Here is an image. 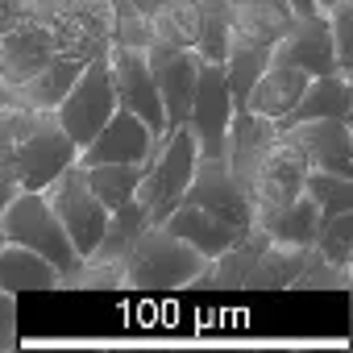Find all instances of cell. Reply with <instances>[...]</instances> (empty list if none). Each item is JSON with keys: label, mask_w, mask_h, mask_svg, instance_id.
<instances>
[{"label": "cell", "mask_w": 353, "mask_h": 353, "mask_svg": "<svg viewBox=\"0 0 353 353\" xmlns=\"http://www.w3.org/2000/svg\"><path fill=\"white\" fill-rule=\"evenodd\" d=\"M229 117H233V96H229L225 71H221V63L204 59L200 79H196V96H192V108H188V129L200 145V158H221L225 154Z\"/></svg>", "instance_id": "7c38bea8"}, {"label": "cell", "mask_w": 353, "mask_h": 353, "mask_svg": "<svg viewBox=\"0 0 353 353\" xmlns=\"http://www.w3.org/2000/svg\"><path fill=\"white\" fill-rule=\"evenodd\" d=\"M154 145H158L154 129H150L141 117L117 108V112L92 133V141L79 145L75 162H79V166H96V162H145V158L154 154Z\"/></svg>", "instance_id": "4fadbf2b"}, {"label": "cell", "mask_w": 353, "mask_h": 353, "mask_svg": "<svg viewBox=\"0 0 353 353\" xmlns=\"http://www.w3.org/2000/svg\"><path fill=\"white\" fill-rule=\"evenodd\" d=\"M312 250L336 266H353V212H336L328 221H320V233L312 241Z\"/></svg>", "instance_id": "1f68e13d"}, {"label": "cell", "mask_w": 353, "mask_h": 353, "mask_svg": "<svg viewBox=\"0 0 353 353\" xmlns=\"http://www.w3.org/2000/svg\"><path fill=\"white\" fill-rule=\"evenodd\" d=\"M204 266L208 258L192 250L183 237H174L166 225H145L125 250V287H137V291L196 287Z\"/></svg>", "instance_id": "6da1fadb"}, {"label": "cell", "mask_w": 353, "mask_h": 353, "mask_svg": "<svg viewBox=\"0 0 353 353\" xmlns=\"http://www.w3.org/2000/svg\"><path fill=\"white\" fill-rule=\"evenodd\" d=\"M162 5H170V0H129V9L133 13H141V17H150L154 9H162Z\"/></svg>", "instance_id": "8d00e7d4"}, {"label": "cell", "mask_w": 353, "mask_h": 353, "mask_svg": "<svg viewBox=\"0 0 353 353\" xmlns=\"http://www.w3.org/2000/svg\"><path fill=\"white\" fill-rule=\"evenodd\" d=\"M145 21H150V46H174V50H196L200 46L196 0H170V5L154 9Z\"/></svg>", "instance_id": "d4e9b609"}, {"label": "cell", "mask_w": 353, "mask_h": 353, "mask_svg": "<svg viewBox=\"0 0 353 353\" xmlns=\"http://www.w3.org/2000/svg\"><path fill=\"white\" fill-rule=\"evenodd\" d=\"M295 17L299 13L291 9V0H229V30H233L237 42L274 46L291 30Z\"/></svg>", "instance_id": "ac0fdd59"}, {"label": "cell", "mask_w": 353, "mask_h": 353, "mask_svg": "<svg viewBox=\"0 0 353 353\" xmlns=\"http://www.w3.org/2000/svg\"><path fill=\"white\" fill-rule=\"evenodd\" d=\"M303 179H307V162L279 137V141L262 154V162L254 166L250 183H245V188H250V200H254V212L291 204L295 196H303Z\"/></svg>", "instance_id": "5bb4252c"}, {"label": "cell", "mask_w": 353, "mask_h": 353, "mask_svg": "<svg viewBox=\"0 0 353 353\" xmlns=\"http://www.w3.org/2000/svg\"><path fill=\"white\" fill-rule=\"evenodd\" d=\"M21 13H26V5H21V0H0V30H5V26H13Z\"/></svg>", "instance_id": "d590c367"}, {"label": "cell", "mask_w": 353, "mask_h": 353, "mask_svg": "<svg viewBox=\"0 0 353 353\" xmlns=\"http://www.w3.org/2000/svg\"><path fill=\"white\" fill-rule=\"evenodd\" d=\"M254 229L266 233L274 245H291V250H312L316 233H320V208L312 204V196H295L283 208H262L254 212Z\"/></svg>", "instance_id": "d6986e66"}, {"label": "cell", "mask_w": 353, "mask_h": 353, "mask_svg": "<svg viewBox=\"0 0 353 353\" xmlns=\"http://www.w3.org/2000/svg\"><path fill=\"white\" fill-rule=\"evenodd\" d=\"M283 137L279 121L262 117V112H250V108H233L229 117V129H225V162L229 170L237 174L241 183H250L254 166L262 162V154Z\"/></svg>", "instance_id": "e0dca14e"}, {"label": "cell", "mask_w": 353, "mask_h": 353, "mask_svg": "<svg viewBox=\"0 0 353 353\" xmlns=\"http://www.w3.org/2000/svg\"><path fill=\"white\" fill-rule=\"evenodd\" d=\"M324 5H332V0H316V9H324Z\"/></svg>", "instance_id": "ab89813d"}, {"label": "cell", "mask_w": 353, "mask_h": 353, "mask_svg": "<svg viewBox=\"0 0 353 353\" xmlns=\"http://www.w3.org/2000/svg\"><path fill=\"white\" fill-rule=\"evenodd\" d=\"M112 9H117V17H125V13H133V9H129V0H112Z\"/></svg>", "instance_id": "f35d334b"}, {"label": "cell", "mask_w": 353, "mask_h": 353, "mask_svg": "<svg viewBox=\"0 0 353 353\" xmlns=\"http://www.w3.org/2000/svg\"><path fill=\"white\" fill-rule=\"evenodd\" d=\"M34 121H38V108H30L13 83H0V158L34 129Z\"/></svg>", "instance_id": "4dcf8cb0"}, {"label": "cell", "mask_w": 353, "mask_h": 353, "mask_svg": "<svg viewBox=\"0 0 353 353\" xmlns=\"http://www.w3.org/2000/svg\"><path fill=\"white\" fill-rule=\"evenodd\" d=\"M150 71H154V88L162 100V137L170 129L188 125V108L196 96V79H200V50H174V46H145Z\"/></svg>", "instance_id": "30bf717a"}, {"label": "cell", "mask_w": 353, "mask_h": 353, "mask_svg": "<svg viewBox=\"0 0 353 353\" xmlns=\"http://www.w3.org/2000/svg\"><path fill=\"white\" fill-rule=\"evenodd\" d=\"M303 196H312V204L320 208V221H328V216H336V212H353V174L307 170Z\"/></svg>", "instance_id": "f1b7e54d"}, {"label": "cell", "mask_w": 353, "mask_h": 353, "mask_svg": "<svg viewBox=\"0 0 353 353\" xmlns=\"http://www.w3.org/2000/svg\"><path fill=\"white\" fill-rule=\"evenodd\" d=\"M54 38L34 21V17H17L13 26L0 30V83H21L34 71H42L54 59Z\"/></svg>", "instance_id": "2e32d148"}, {"label": "cell", "mask_w": 353, "mask_h": 353, "mask_svg": "<svg viewBox=\"0 0 353 353\" xmlns=\"http://www.w3.org/2000/svg\"><path fill=\"white\" fill-rule=\"evenodd\" d=\"M303 83H307V75H303V71L283 67V63H270V67L258 75V83L250 88L245 108H250V112H262V117H270V121H279V125H283V121L291 117V108L299 104Z\"/></svg>", "instance_id": "ffe728a7"}, {"label": "cell", "mask_w": 353, "mask_h": 353, "mask_svg": "<svg viewBox=\"0 0 353 353\" xmlns=\"http://www.w3.org/2000/svg\"><path fill=\"white\" fill-rule=\"evenodd\" d=\"M0 245H5V237H0Z\"/></svg>", "instance_id": "60d3db41"}, {"label": "cell", "mask_w": 353, "mask_h": 353, "mask_svg": "<svg viewBox=\"0 0 353 353\" xmlns=\"http://www.w3.org/2000/svg\"><path fill=\"white\" fill-rule=\"evenodd\" d=\"M196 162H200V145H196V137H192L188 125L170 129L154 145V154L141 162V183H137L133 200L145 208L150 225H162L174 208H179V200H183V192L192 183V174H196Z\"/></svg>", "instance_id": "3957f363"}, {"label": "cell", "mask_w": 353, "mask_h": 353, "mask_svg": "<svg viewBox=\"0 0 353 353\" xmlns=\"http://www.w3.org/2000/svg\"><path fill=\"white\" fill-rule=\"evenodd\" d=\"M162 225H166L174 237H183L192 250H200L204 258H216V254H225L237 237H245V233H237L233 225H225L221 216H212V212H204V208H196V204H179Z\"/></svg>", "instance_id": "44dd1931"}, {"label": "cell", "mask_w": 353, "mask_h": 353, "mask_svg": "<svg viewBox=\"0 0 353 353\" xmlns=\"http://www.w3.org/2000/svg\"><path fill=\"white\" fill-rule=\"evenodd\" d=\"M270 67V46H258V42H229L225 59H221V71H225V83H229V96H233V108H245V96L250 88L258 83V75Z\"/></svg>", "instance_id": "484cf974"}, {"label": "cell", "mask_w": 353, "mask_h": 353, "mask_svg": "<svg viewBox=\"0 0 353 353\" xmlns=\"http://www.w3.org/2000/svg\"><path fill=\"white\" fill-rule=\"evenodd\" d=\"M283 141L307 162V170H332V174H353V137L349 121L336 117H307V121H287L279 125Z\"/></svg>", "instance_id": "8fae6325"}, {"label": "cell", "mask_w": 353, "mask_h": 353, "mask_svg": "<svg viewBox=\"0 0 353 353\" xmlns=\"http://www.w3.org/2000/svg\"><path fill=\"white\" fill-rule=\"evenodd\" d=\"M59 266L17 241H5L0 245V287L21 295V291H54L59 287Z\"/></svg>", "instance_id": "7402d4cb"}, {"label": "cell", "mask_w": 353, "mask_h": 353, "mask_svg": "<svg viewBox=\"0 0 353 353\" xmlns=\"http://www.w3.org/2000/svg\"><path fill=\"white\" fill-rule=\"evenodd\" d=\"M42 196H46V204L54 208V216H59L63 233L71 237L75 254H79V258L92 254L96 241H100V233H104V225H108V208H104V204L96 200V192L88 188L83 166L71 162L63 174H54V179L42 188Z\"/></svg>", "instance_id": "8992f818"}, {"label": "cell", "mask_w": 353, "mask_h": 353, "mask_svg": "<svg viewBox=\"0 0 353 353\" xmlns=\"http://www.w3.org/2000/svg\"><path fill=\"white\" fill-rule=\"evenodd\" d=\"M117 112V96H112V75H108V59L96 54L83 63L79 79L67 88V96L54 104V121L63 125V133L75 145H88L92 133Z\"/></svg>", "instance_id": "52a82bcc"}, {"label": "cell", "mask_w": 353, "mask_h": 353, "mask_svg": "<svg viewBox=\"0 0 353 353\" xmlns=\"http://www.w3.org/2000/svg\"><path fill=\"white\" fill-rule=\"evenodd\" d=\"M83 179L96 192V200L112 212V208H121L137 196L141 162H96V166H83Z\"/></svg>", "instance_id": "4316f807"}, {"label": "cell", "mask_w": 353, "mask_h": 353, "mask_svg": "<svg viewBox=\"0 0 353 353\" xmlns=\"http://www.w3.org/2000/svg\"><path fill=\"white\" fill-rule=\"evenodd\" d=\"M179 204H196V208L221 216L225 225H233L237 233H250V229H254V200H250V188L229 170L225 154L196 162V174H192V183H188V192H183Z\"/></svg>", "instance_id": "ba28073f"}, {"label": "cell", "mask_w": 353, "mask_h": 353, "mask_svg": "<svg viewBox=\"0 0 353 353\" xmlns=\"http://www.w3.org/2000/svg\"><path fill=\"white\" fill-rule=\"evenodd\" d=\"M320 13H324L328 38H332V50H336V67L345 75H353V0H332Z\"/></svg>", "instance_id": "d6a6232c"}, {"label": "cell", "mask_w": 353, "mask_h": 353, "mask_svg": "<svg viewBox=\"0 0 353 353\" xmlns=\"http://www.w3.org/2000/svg\"><path fill=\"white\" fill-rule=\"evenodd\" d=\"M83 63L88 59H71V54H54L42 71H34L30 79H21V83H13L17 92H21V100L30 104V108H38V112H54V104L67 96V88L79 79V71H83Z\"/></svg>", "instance_id": "cb8c5ba5"}, {"label": "cell", "mask_w": 353, "mask_h": 353, "mask_svg": "<svg viewBox=\"0 0 353 353\" xmlns=\"http://www.w3.org/2000/svg\"><path fill=\"white\" fill-rule=\"evenodd\" d=\"M291 9H295L299 17H303V13H320V9H316V0H291Z\"/></svg>", "instance_id": "74e56055"}, {"label": "cell", "mask_w": 353, "mask_h": 353, "mask_svg": "<svg viewBox=\"0 0 353 353\" xmlns=\"http://www.w3.org/2000/svg\"><path fill=\"white\" fill-rule=\"evenodd\" d=\"M26 17H34L50 38L59 54L71 59H96L112 46L117 9L112 0H21Z\"/></svg>", "instance_id": "7a4b0ae2"}, {"label": "cell", "mask_w": 353, "mask_h": 353, "mask_svg": "<svg viewBox=\"0 0 353 353\" xmlns=\"http://www.w3.org/2000/svg\"><path fill=\"white\" fill-rule=\"evenodd\" d=\"M0 237H5V241H17V245L34 250V254H42V258H50V262L59 266V274H67V270L79 262L71 237L63 233V225H59V216H54V208L46 204L42 192H17L5 208H0ZM59 283H63V279H59Z\"/></svg>", "instance_id": "277c9868"}, {"label": "cell", "mask_w": 353, "mask_h": 353, "mask_svg": "<svg viewBox=\"0 0 353 353\" xmlns=\"http://www.w3.org/2000/svg\"><path fill=\"white\" fill-rule=\"evenodd\" d=\"M17 345V295L0 287V349Z\"/></svg>", "instance_id": "e575fe53"}, {"label": "cell", "mask_w": 353, "mask_h": 353, "mask_svg": "<svg viewBox=\"0 0 353 353\" xmlns=\"http://www.w3.org/2000/svg\"><path fill=\"white\" fill-rule=\"evenodd\" d=\"M349 88H353V75H345V71L312 75V79L303 83V96H299V104L291 108L287 121H307V117H336V121H349V104H353ZM287 121H283V125H287Z\"/></svg>", "instance_id": "603a6c76"}, {"label": "cell", "mask_w": 353, "mask_h": 353, "mask_svg": "<svg viewBox=\"0 0 353 353\" xmlns=\"http://www.w3.org/2000/svg\"><path fill=\"white\" fill-rule=\"evenodd\" d=\"M75 154H79V145L63 133L54 112H38L34 129L5 154V166L13 174L17 192H42L54 174H63L75 162Z\"/></svg>", "instance_id": "5b68a950"}, {"label": "cell", "mask_w": 353, "mask_h": 353, "mask_svg": "<svg viewBox=\"0 0 353 353\" xmlns=\"http://www.w3.org/2000/svg\"><path fill=\"white\" fill-rule=\"evenodd\" d=\"M349 279H353V266H336V262H328V258H320L316 250H307V262H303V270H299V283L295 287H328V291H345L349 287Z\"/></svg>", "instance_id": "836d02e7"}, {"label": "cell", "mask_w": 353, "mask_h": 353, "mask_svg": "<svg viewBox=\"0 0 353 353\" xmlns=\"http://www.w3.org/2000/svg\"><path fill=\"white\" fill-rule=\"evenodd\" d=\"M104 59H108L117 108L141 117L154 129V137L162 141V100H158V88H154V71H150L145 46H121V42H112L104 50Z\"/></svg>", "instance_id": "9c48e42d"}, {"label": "cell", "mask_w": 353, "mask_h": 353, "mask_svg": "<svg viewBox=\"0 0 353 353\" xmlns=\"http://www.w3.org/2000/svg\"><path fill=\"white\" fill-rule=\"evenodd\" d=\"M307 262V250H291V245H274L266 237L254 270H250V287L258 291H283V287H295L299 283V270Z\"/></svg>", "instance_id": "83f0119b"}, {"label": "cell", "mask_w": 353, "mask_h": 353, "mask_svg": "<svg viewBox=\"0 0 353 353\" xmlns=\"http://www.w3.org/2000/svg\"><path fill=\"white\" fill-rule=\"evenodd\" d=\"M270 63L295 67V71H303L307 79H312V75L341 71V67H336L332 38H328V26H324V13H303V17H295L291 30L270 46Z\"/></svg>", "instance_id": "9a60e30c"}, {"label": "cell", "mask_w": 353, "mask_h": 353, "mask_svg": "<svg viewBox=\"0 0 353 353\" xmlns=\"http://www.w3.org/2000/svg\"><path fill=\"white\" fill-rule=\"evenodd\" d=\"M196 9H200V59L208 63H221L225 50H229V0H196Z\"/></svg>", "instance_id": "f546056e"}]
</instances>
